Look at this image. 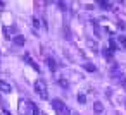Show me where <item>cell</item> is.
Returning a JSON list of instances; mask_svg holds the SVG:
<instances>
[{
	"label": "cell",
	"mask_w": 126,
	"mask_h": 115,
	"mask_svg": "<svg viewBox=\"0 0 126 115\" xmlns=\"http://www.w3.org/2000/svg\"><path fill=\"white\" fill-rule=\"evenodd\" d=\"M35 91H36V94L42 98V100H47L48 98V91H47V84L42 81V79H38L36 82H35Z\"/></svg>",
	"instance_id": "obj_2"
},
{
	"label": "cell",
	"mask_w": 126,
	"mask_h": 115,
	"mask_svg": "<svg viewBox=\"0 0 126 115\" xmlns=\"http://www.w3.org/2000/svg\"><path fill=\"white\" fill-rule=\"evenodd\" d=\"M109 46H110V52L117 50V43H116V40H114V38H110V40H109Z\"/></svg>",
	"instance_id": "obj_8"
},
{
	"label": "cell",
	"mask_w": 126,
	"mask_h": 115,
	"mask_svg": "<svg viewBox=\"0 0 126 115\" xmlns=\"http://www.w3.org/2000/svg\"><path fill=\"white\" fill-rule=\"evenodd\" d=\"M100 4V7H104V9H110V2H98Z\"/></svg>",
	"instance_id": "obj_12"
},
{
	"label": "cell",
	"mask_w": 126,
	"mask_h": 115,
	"mask_svg": "<svg viewBox=\"0 0 126 115\" xmlns=\"http://www.w3.org/2000/svg\"><path fill=\"white\" fill-rule=\"evenodd\" d=\"M117 41H119V45H121V46H124V48H126V36H119V38H117Z\"/></svg>",
	"instance_id": "obj_11"
},
{
	"label": "cell",
	"mask_w": 126,
	"mask_h": 115,
	"mask_svg": "<svg viewBox=\"0 0 126 115\" xmlns=\"http://www.w3.org/2000/svg\"><path fill=\"white\" fill-rule=\"evenodd\" d=\"M83 67H85V70H88V72H95V70H97V67H95L93 64H85Z\"/></svg>",
	"instance_id": "obj_9"
},
{
	"label": "cell",
	"mask_w": 126,
	"mask_h": 115,
	"mask_svg": "<svg viewBox=\"0 0 126 115\" xmlns=\"http://www.w3.org/2000/svg\"><path fill=\"white\" fill-rule=\"evenodd\" d=\"M0 7H4V2H0Z\"/></svg>",
	"instance_id": "obj_18"
},
{
	"label": "cell",
	"mask_w": 126,
	"mask_h": 115,
	"mask_svg": "<svg viewBox=\"0 0 126 115\" xmlns=\"http://www.w3.org/2000/svg\"><path fill=\"white\" fill-rule=\"evenodd\" d=\"M104 57H107V58H112V52H110V50H104Z\"/></svg>",
	"instance_id": "obj_14"
},
{
	"label": "cell",
	"mask_w": 126,
	"mask_h": 115,
	"mask_svg": "<svg viewBox=\"0 0 126 115\" xmlns=\"http://www.w3.org/2000/svg\"><path fill=\"white\" fill-rule=\"evenodd\" d=\"M0 91H2V93H11L12 91V86L9 82H5V81H0Z\"/></svg>",
	"instance_id": "obj_4"
},
{
	"label": "cell",
	"mask_w": 126,
	"mask_h": 115,
	"mask_svg": "<svg viewBox=\"0 0 126 115\" xmlns=\"http://www.w3.org/2000/svg\"><path fill=\"white\" fill-rule=\"evenodd\" d=\"M33 26H35V28H38V26H40V21H38V19H36V17H35V19H33Z\"/></svg>",
	"instance_id": "obj_15"
},
{
	"label": "cell",
	"mask_w": 126,
	"mask_h": 115,
	"mask_svg": "<svg viewBox=\"0 0 126 115\" xmlns=\"http://www.w3.org/2000/svg\"><path fill=\"white\" fill-rule=\"evenodd\" d=\"M93 110H95L97 113H100V112L104 110V105H102L100 101H95V105H93Z\"/></svg>",
	"instance_id": "obj_7"
},
{
	"label": "cell",
	"mask_w": 126,
	"mask_h": 115,
	"mask_svg": "<svg viewBox=\"0 0 126 115\" xmlns=\"http://www.w3.org/2000/svg\"><path fill=\"white\" fill-rule=\"evenodd\" d=\"M23 58H24V62H26V64H30V65H31V67H33L36 72H40V67H38V64H36V62H35V60H33L30 55H28V53H24V57H23Z\"/></svg>",
	"instance_id": "obj_3"
},
{
	"label": "cell",
	"mask_w": 126,
	"mask_h": 115,
	"mask_svg": "<svg viewBox=\"0 0 126 115\" xmlns=\"http://www.w3.org/2000/svg\"><path fill=\"white\" fill-rule=\"evenodd\" d=\"M78 101H79V103H86V98H85V94H81V93H79V94H78Z\"/></svg>",
	"instance_id": "obj_13"
},
{
	"label": "cell",
	"mask_w": 126,
	"mask_h": 115,
	"mask_svg": "<svg viewBox=\"0 0 126 115\" xmlns=\"http://www.w3.org/2000/svg\"><path fill=\"white\" fill-rule=\"evenodd\" d=\"M24 41H26V40H24L23 34H17V36L14 38V43H16V45H24Z\"/></svg>",
	"instance_id": "obj_6"
},
{
	"label": "cell",
	"mask_w": 126,
	"mask_h": 115,
	"mask_svg": "<svg viewBox=\"0 0 126 115\" xmlns=\"http://www.w3.org/2000/svg\"><path fill=\"white\" fill-rule=\"evenodd\" d=\"M52 103V106L55 108V112H57V115H71V110H69V106L64 103V101H61V100H52L50 101Z\"/></svg>",
	"instance_id": "obj_1"
},
{
	"label": "cell",
	"mask_w": 126,
	"mask_h": 115,
	"mask_svg": "<svg viewBox=\"0 0 126 115\" xmlns=\"http://www.w3.org/2000/svg\"><path fill=\"white\" fill-rule=\"evenodd\" d=\"M47 64H48V67H50V70L54 72V70H55V60H54V58H48V60H47Z\"/></svg>",
	"instance_id": "obj_10"
},
{
	"label": "cell",
	"mask_w": 126,
	"mask_h": 115,
	"mask_svg": "<svg viewBox=\"0 0 126 115\" xmlns=\"http://www.w3.org/2000/svg\"><path fill=\"white\" fill-rule=\"evenodd\" d=\"M112 74H114V76L117 77V81H119V82H121L123 86H126V77H124V76H123L121 72H117V69H112Z\"/></svg>",
	"instance_id": "obj_5"
},
{
	"label": "cell",
	"mask_w": 126,
	"mask_h": 115,
	"mask_svg": "<svg viewBox=\"0 0 126 115\" xmlns=\"http://www.w3.org/2000/svg\"><path fill=\"white\" fill-rule=\"evenodd\" d=\"M2 31H4V36H5V38H9V31H7V28H4ZM9 40H11V38H9Z\"/></svg>",
	"instance_id": "obj_16"
},
{
	"label": "cell",
	"mask_w": 126,
	"mask_h": 115,
	"mask_svg": "<svg viewBox=\"0 0 126 115\" xmlns=\"http://www.w3.org/2000/svg\"><path fill=\"white\" fill-rule=\"evenodd\" d=\"M59 84H61V86H64V88H67V82H66L64 79H61V81H59Z\"/></svg>",
	"instance_id": "obj_17"
}]
</instances>
